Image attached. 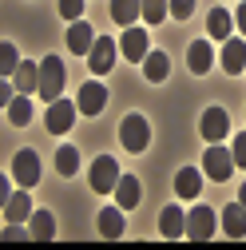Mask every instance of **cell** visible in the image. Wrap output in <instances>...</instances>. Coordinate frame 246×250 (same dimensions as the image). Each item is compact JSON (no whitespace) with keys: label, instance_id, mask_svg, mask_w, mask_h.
<instances>
[{"label":"cell","instance_id":"6da1fadb","mask_svg":"<svg viewBox=\"0 0 246 250\" xmlns=\"http://www.w3.org/2000/svg\"><path fill=\"white\" fill-rule=\"evenodd\" d=\"M119 143H123V151L143 155L147 143H151V123H147V115H139V111L123 115V119H119Z\"/></svg>","mask_w":246,"mask_h":250},{"label":"cell","instance_id":"7a4b0ae2","mask_svg":"<svg viewBox=\"0 0 246 250\" xmlns=\"http://www.w3.org/2000/svg\"><path fill=\"white\" fill-rule=\"evenodd\" d=\"M60 91H64V64H60V56H48V60H40V87H36V96L56 104Z\"/></svg>","mask_w":246,"mask_h":250},{"label":"cell","instance_id":"3957f363","mask_svg":"<svg viewBox=\"0 0 246 250\" xmlns=\"http://www.w3.org/2000/svg\"><path fill=\"white\" fill-rule=\"evenodd\" d=\"M203 175H210L214 183H226V179L234 175V155H230V147L210 143L206 155H203Z\"/></svg>","mask_w":246,"mask_h":250},{"label":"cell","instance_id":"277c9868","mask_svg":"<svg viewBox=\"0 0 246 250\" xmlns=\"http://www.w3.org/2000/svg\"><path fill=\"white\" fill-rule=\"evenodd\" d=\"M87 183H91V191H96V195H115V183H119V163L111 159V155H100V159L91 163Z\"/></svg>","mask_w":246,"mask_h":250},{"label":"cell","instance_id":"5b68a950","mask_svg":"<svg viewBox=\"0 0 246 250\" xmlns=\"http://www.w3.org/2000/svg\"><path fill=\"white\" fill-rule=\"evenodd\" d=\"M76 111H80V104H72V100H64V96H60L56 104H48V115H44L48 131H52V135H64V131H72Z\"/></svg>","mask_w":246,"mask_h":250},{"label":"cell","instance_id":"8992f818","mask_svg":"<svg viewBox=\"0 0 246 250\" xmlns=\"http://www.w3.org/2000/svg\"><path fill=\"white\" fill-rule=\"evenodd\" d=\"M115 56H119V44H115L111 36H100V40H96V48L87 52V64H91V76H107V72L115 68Z\"/></svg>","mask_w":246,"mask_h":250},{"label":"cell","instance_id":"52a82bcc","mask_svg":"<svg viewBox=\"0 0 246 250\" xmlns=\"http://www.w3.org/2000/svg\"><path fill=\"white\" fill-rule=\"evenodd\" d=\"M199 131H203L206 143H223L226 131H230V115H226L223 107H206L203 119H199Z\"/></svg>","mask_w":246,"mask_h":250},{"label":"cell","instance_id":"ba28073f","mask_svg":"<svg viewBox=\"0 0 246 250\" xmlns=\"http://www.w3.org/2000/svg\"><path fill=\"white\" fill-rule=\"evenodd\" d=\"M12 175H16V183L20 187H28V191H32V187L40 183V159H36V151H16V159H12Z\"/></svg>","mask_w":246,"mask_h":250},{"label":"cell","instance_id":"9c48e42d","mask_svg":"<svg viewBox=\"0 0 246 250\" xmlns=\"http://www.w3.org/2000/svg\"><path fill=\"white\" fill-rule=\"evenodd\" d=\"M214 210L210 207H195L191 214H187V238H195V242H206V238H214Z\"/></svg>","mask_w":246,"mask_h":250},{"label":"cell","instance_id":"30bf717a","mask_svg":"<svg viewBox=\"0 0 246 250\" xmlns=\"http://www.w3.org/2000/svg\"><path fill=\"white\" fill-rule=\"evenodd\" d=\"M76 104H80L83 115H100V111L107 107V87H103L100 80H87V83L80 87V100H76Z\"/></svg>","mask_w":246,"mask_h":250},{"label":"cell","instance_id":"8fae6325","mask_svg":"<svg viewBox=\"0 0 246 250\" xmlns=\"http://www.w3.org/2000/svg\"><path fill=\"white\" fill-rule=\"evenodd\" d=\"M119 52H123V60H135V64H143V56L151 52L147 48V32L143 28H123V40H119Z\"/></svg>","mask_w":246,"mask_h":250},{"label":"cell","instance_id":"7c38bea8","mask_svg":"<svg viewBox=\"0 0 246 250\" xmlns=\"http://www.w3.org/2000/svg\"><path fill=\"white\" fill-rule=\"evenodd\" d=\"M96 32H91V24H83V20H72V28H68V52H76V56H87L91 48H96Z\"/></svg>","mask_w":246,"mask_h":250},{"label":"cell","instance_id":"4fadbf2b","mask_svg":"<svg viewBox=\"0 0 246 250\" xmlns=\"http://www.w3.org/2000/svg\"><path fill=\"white\" fill-rule=\"evenodd\" d=\"M223 72H230V76H242L246 72V40L230 36L223 44Z\"/></svg>","mask_w":246,"mask_h":250},{"label":"cell","instance_id":"5bb4252c","mask_svg":"<svg viewBox=\"0 0 246 250\" xmlns=\"http://www.w3.org/2000/svg\"><path fill=\"white\" fill-rule=\"evenodd\" d=\"M24 218H32V195H28V187H20L16 195L4 199V223H24Z\"/></svg>","mask_w":246,"mask_h":250},{"label":"cell","instance_id":"9a60e30c","mask_svg":"<svg viewBox=\"0 0 246 250\" xmlns=\"http://www.w3.org/2000/svg\"><path fill=\"white\" fill-rule=\"evenodd\" d=\"M159 234L163 238H183L187 234V214H183V207H163V214H159Z\"/></svg>","mask_w":246,"mask_h":250},{"label":"cell","instance_id":"2e32d148","mask_svg":"<svg viewBox=\"0 0 246 250\" xmlns=\"http://www.w3.org/2000/svg\"><path fill=\"white\" fill-rule=\"evenodd\" d=\"M139 199H143L139 179H135V175H119V183H115V203H119L123 210H135V207H139Z\"/></svg>","mask_w":246,"mask_h":250},{"label":"cell","instance_id":"e0dca14e","mask_svg":"<svg viewBox=\"0 0 246 250\" xmlns=\"http://www.w3.org/2000/svg\"><path fill=\"white\" fill-rule=\"evenodd\" d=\"M187 64H191L195 76H206V72L214 68V48H210V40H195V44L187 48Z\"/></svg>","mask_w":246,"mask_h":250},{"label":"cell","instance_id":"ac0fdd59","mask_svg":"<svg viewBox=\"0 0 246 250\" xmlns=\"http://www.w3.org/2000/svg\"><path fill=\"white\" fill-rule=\"evenodd\" d=\"M123 214H127V210H123L119 203L100 210L96 223H100V234H103V238H123V227H127V223H123Z\"/></svg>","mask_w":246,"mask_h":250},{"label":"cell","instance_id":"d6986e66","mask_svg":"<svg viewBox=\"0 0 246 250\" xmlns=\"http://www.w3.org/2000/svg\"><path fill=\"white\" fill-rule=\"evenodd\" d=\"M16 91L20 96H32V91L40 87V64H32V60H20V68H16Z\"/></svg>","mask_w":246,"mask_h":250},{"label":"cell","instance_id":"ffe728a7","mask_svg":"<svg viewBox=\"0 0 246 250\" xmlns=\"http://www.w3.org/2000/svg\"><path fill=\"white\" fill-rule=\"evenodd\" d=\"M143 16V0H111V20L119 28H131Z\"/></svg>","mask_w":246,"mask_h":250},{"label":"cell","instance_id":"44dd1931","mask_svg":"<svg viewBox=\"0 0 246 250\" xmlns=\"http://www.w3.org/2000/svg\"><path fill=\"white\" fill-rule=\"evenodd\" d=\"M223 230H226V238H246V207L242 203H230L223 210Z\"/></svg>","mask_w":246,"mask_h":250},{"label":"cell","instance_id":"7402d4cb","mask_svg":"<svg viewBox=\"0 0 246 250\" xmlns=\"http://www.w3.org/2000/svg\"><path fill=\"white\" fill-rule=\"evenodd\" d=\"M167 72H171L167 52H147V56H143V76H147L151 83H163V80H167Z\"/></svg>","mask_w":246,"mask_h":250},{"label":"cell","instance_id":"603a6c76","mask_svg":"<svg viewBox=\"0 0 246 250\" xmlns=\"http://www.w3.org/2000/svg\"><path fill=\"white\" fill-rule=\"evenodd\" d=\"M203 191V171H195V167H183L179 175H175V195H183V199H195Z\"/></svg>","mask_w":246,"mask_h":250},{"label":"cell","instance_id":"cb8c5ba5","mask_svg":"<svg viewBox=\"0 0 246 250\" xmlns=\"http://www.w3.org/2000/svg\"><path fill=\"white\" fill-rule=\"evenodd\" d=\"M32 238H40V242H52L56 238V218H52V210H32Z\"/></svg>","mask_w":246,"mask_h":250},{"label":"cell","instance_id":"d4e9b609","mask_svg":"<svg viewBox=\"0 0 246 250\" xmlns=\"http://www.w3.org/2000/svg\"><path fill=\"white\" fill-rule=\"evenodd\" d=\"M56 171L64 175V179H72V175L80 171V151H76L72 143H64V147L56 151Z\"/></svg>","mask_w":246,"mask_h":250},{"label":"cell","instance_id":"484cf974","mask_svg":"<svg viewBox=\"0 0 246 250\" xmlns=\"http://www.w3.org/2000/svg\"><path fill=\"white\" fill-rule=\"evenodd\" d=\"M230 28H234V16L226 8H210V16H206V32L210 36H230Z\"/></svg>","mask_w":246,"mask_h":250},{"label":"cell","instance_id":"4316f807","mask_svg":"<svg viewBox=\"0 0 246 250\" xmlns=\"http://www.w3.org/2000/svg\"><path fill=\"white\" fill-rule=\"evenodd\" d=\"M8 123H16V127H28V123H32V100L28 96H16L8 104Z\"/></svg>","mask_w":246,"mask_h":250},{"label":"cell","instance_id":"83f0119b","mask_svg":"<svg viewBox=\"0 0 246 250\" xmlns=\"http://www.w3.org/2000/svg\"><path fill=\"white\" fill-rule=\"evenodd\" d=\"M171 16V0H143V20L147 24H163Z\"/></svg>","mask_w":246,"mask_h":250},{"label":"cell","instance_id":"f1b7e54d","mask_svg":"<svg viewBox=\"0 0 246 250\" xmlns=\"http://www.w3.org/2000/svg\"><path fill=\"white\" fill-rule=\"evenodd\" d=\"M16 68H20V52H16V44H0V72L4 76H16Z\"/></svg>","mask_w":246,"mask_h":250},{"label":"cell","instance_id":"f546056e","mask_svg":"<svg viewBox=\"0 0 246 250\" xmlns=\"http://www.w3.org/2000/svg\"><path fill=\"white\" fill-rule=\"evenodd\" d=\"M80 12H83V0H60V16L64 20H80Z\"/></svg>","mask_w":246,"mask_h":250},{"label":"cell","instance_id":"4dcf8cb0","mask_svg":"<svg viewBox=\"0 0 246 250\" xmlns=\"http://www.w3.org/2000/svg\"><path fill=\"white\" fill-rule=\"evenodd\" d=\"M195 12V0H171V16L175 20H187Z\"/></svg>","mask_w":246,"mask_h":250},{"label":"cell","instance_id":"1f68e13d","mask_svg":"<svg viewBox=\"0 0 246 250\" xmlns=\"http://www.w3.org/2000/svg\"><path fill=\"white\" fill-rule=\"evenodd\" d=\"M230 155H234V167H246V131L230 143Z\"/></svg>","mask_w":246,"mask_h":250},{"label":"cell","instance_id":"d6a6232c","mask_svg":"<svg viewBox=\"0 0 246 250\" xmlns=\"http://www.w3.org/2000/svg\"><path fill=\"white\" fill-rule=\"evenodd\" d=\"M234 24H238V32L246 36V0H238V12H234Z\"/></svg>","mask_w":246,"mask_h":250},{"label":"cell","instance_id":"836d02e7","mask_svg":"<svg viewBox=\"0 0 246 250\" xmlns=\"http://www.w3.org/2000/svg\"><path fill=\"white\" fill-rule=\"evenodd\" d=\"M0 195H4V199L12 195V179H8V175H0Z\"/></svg>","mask_w":246,"mask_h":250},{"label":"cell","instance_id":"e575fe53","mask_svg":"<svg viewBox=\"0 0 246 250\" xmlns=\"http://www.w3.org/2000/svg\"><path fill=\"white\" fill-rule=\"evenodd\" d=\"M238 203H242V207H246V183H242V191H238Z\"/></svg>","mask_w":246,"mask_h":250}]
</instances>
